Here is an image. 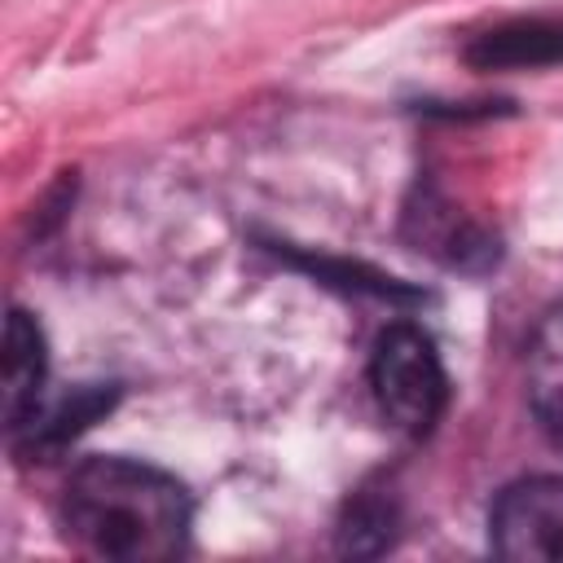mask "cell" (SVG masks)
<instances>
[{
	"label": "cell",
	"mask_w": 563,
	"mask_h": 563,
	"mask_svg": "<svg viewBox=\"0 0 563 563\" xmlns=\"http://www.w3.org/2000/svg\"><path fill=\"white\" fill-rule=\"evenodd\" d=\"M189 519L185 484L136 457H84L62 488V523L97 559H176L189 545Z\"/></svg>",
	"instance_id": "1"
},
{
	"label": "cell",
	"mask_w": 563,
	"mask_h": 563,
	"mask_svg": "<svg viewBox=\"0 0 563 563\" xmlns=\"http://www.w3.org/2000/svg\"><path fill=\"white\" fill-rule=\"evenodd\" d=\"M369 387L387 422H396L405 435H427L440 422L449 396L435 343L409 321H396L378 334L369 356Z\"/></svg>",
	"instance_id": "2"
},
{
	"label": "cell",
	"mask_w": 563,
	"mask_h": 563,
	"mask_svg": "<svg viewBox=\"0 0 563 563\" xmlns=\"http://www.w3.org/2000/svg\"><path fill=\"white\" fill-rule=\"evenodd\" d=\"M488 541L501 559L563 563V479L528 475L506 484L488 510Z\"/></svg>",
	"instance_id": "3"
},
{
	"label": "cell",
	"mask_w": 563,
	"mask_h": 563,
	"mask_svg": "<svg viewBox=\"0 0 563 563\" xmlns=\"http://www.w3.org/2000/svg\"><path fill=\"white\" fill-rule=\"evenodd\" d=\"M44 374H48L44 330L31 312L13 308L4 321V422L13 431L35 413L44 396Z\"/></svg>",
	"instance_id": "4"
},
{
	"label": "cell",
	"mask_w": 563,
	"mask_h": 563,
	"mask_svg": "<svg viewBox=\"0 0 563 563\" xmlns=\"http://www.w3.org/2000/svg\"><path fill=\"white\" fill-rule=\"evenodd\" d=\"M466 62L475 70H532V66H559L563 62V22L545 18H519L506 26H493L475 35L466 48Z\"/></svg>",
	"instance_id": "5"
},
{
	"label": "cell",
	"mask_w": 563,
	"mask_h": 563,
	"mask_svg": "<svg viewBox=\"0 0 563 563\" xmlns=\"http://www.w3.org/2000/svg\"><path fill=\"white\" fill-rule=\"evenodd\" d=\"M528 405L541 431L563 449V308L545 312L528 343Z\"/></svg>",
	"instance_id": "6"
},
{
	"label": "cell",
	"mask_w": 563,
	"mask_h": 563,
	"mask_svg": "<svg viewBox=\"0 0 563 563\" xmlns=\"http://www.w3.org/2000/svg\"><path fill=\"white\" fill-rule=\"evenodd\" d=\"M110 400H114V391H101V387H79V391H70V396H62L57 405H35V413L18 427V431H26V440L31 444H62V440H70L75 431H84L101 409H110Z\"/></svg>",
	"instance_id": "7"
},
{
	"label": "cell",
	"mask_w": 563,
	"mask_h": 563,
	"mask_svg": "<svg viewBox=\"0 0 563 563\" xmlns=\"http://www.w3.org/2000/svg\"><path fill=\"white\" fill-rule=\"evenodd\" d=\"M339 537H343L347 554H374L391 541V510L374 497H356V506H347V519H343Z\"/></svg>",
	"instance_id": "8"
}]
</instances>
